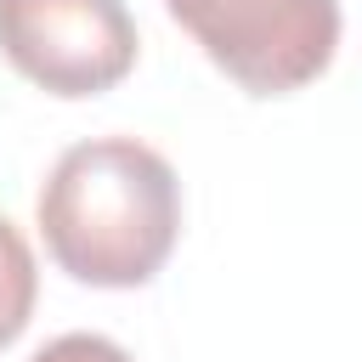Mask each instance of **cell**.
Returning <instances> with one entry per match:
<instances>
[{"label": "cell", "mask_w": 362, "mask_h": 362, "mask_svg": "<svg viewBox=\"0 0 362 362\" xmlns=\"http://www.w3.org/2000/svg\"><path fill=\"white\" fill-rule=\"evenodd\" d=\"M192 45L249 96H294L339 51V0H164Z\"/></svg>", "instance_id": "7a4b0ae2"}, {"label": "cell", "mask_w": 362, "mask_h": 362, "mask_svg": "<svg viewBox=\"0 0 362 362\" xmlns=\"http://www.w3.org/2000/svg\"><path fill=\"white\" fill-rule=\"evenodd\" d=\"M34 300H40L34 249H28V238L0 215V351L23 339V328H28V317H34Z\"/></svg>", "instance_id": "277c9868"}, {"label": "cell", "mask_w": 362, "mask_h": 362, "mask_svg": "<svg viewBox=\"0 0 362 362\" xmlns=\"http://www.w3.org/2000/svg\"><path fill=\"white\" fill-rule=\"evenodd\" d=\"M34 221L57 272L85 288H141L164 272L181 238L175 164L136 136L74 141L40 198Z\"/></svg>", "instance_id": "6da1fadb"}, {"label": "cell", "mask_w": 362, "mask_h": 362, "mask_svg": "<svg viewBox=\"0 0 362 362\" xmlns=\"http://www.w3.org/2000/svg\"><path fill=\"white\" fill-rule=\"evenodd\" d=\"M0 57L45 96L85 102L136 68L124 0H0Z\"/></svg>", "instance_id": "3957f363"}, {"label": "cell", "mask_w": 362, "mask_h": 362, "mask_svg": "<svg viewBox=\"0 0 362 362\" xmlns=\"http://www.w3.org/2000/svg\"><path fill=\"white\" fill-rule=\"evenodd\" d=\"M28 362H136V356L119 339H107V334H57Z\"/></svg>", "instance_id": "5b68a950"}]
</instances>
